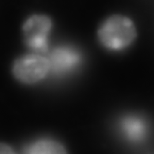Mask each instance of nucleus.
Here are the masks:
<instances>
[{
  "label": "nucleus",
  "mask_w": 154,
  "mask_h": 154,
  "mask_svg": "<svg viewBox=\"0 0 154 154\" xmlns=\"http://www.w3.org/2000/svg\"><path fill=\"white\" fill-rule=\"evenodd\" d=\"M120 133L125 139L131 142H141L146 140L149 133V126L146 119L138 116H125L119 123Z\"/></svg>",
  "instance_id": "nucleus-5"
},
{
  "label": "nucleus",
  "mask_w": 154,
  "mask_h": 154,
  "mask_svg": "<svg viewBox=\"0 0 154 154\" xmlns=\"http://www.w3.org/2000/svg\"><path fill=\"white\" fill-rule=\"evenodd\" d=\"M0 154H17L13 148L4 142H0Z\"/></svg>",
  "instance_id": "nucleus-7"
},
{
  "label": "nucleus",
  "mask_w": 154,
  "mask_h": 154,
  "mask_svg": "<svg viewBox=\"0 0 154 154\" xmlns=\"http://www.w3.org/2000/svg\"><path fill=\"white\" fill-rule=\"evenodd\" d=\"M51 73L55 75H66L76 70L82 62L80 52L71 47H57L48 56Z\"/></svg>",
  "instance_id": "nucleus-4"
},
{
  "label": "nucleus",
  "mask_w": 154,
  "mask_h": 154,
  "mask_svg": "<svg viewBox=\"0 0 154 154\" xmlns=\"http://www.w3.org/2000/svg\"><path fill=\"white\" fill-rule=\"evenodd\" d=\"M137 30L131 17L114 14L106 17L99 26L97 37L100 44L110 51H119L133 45Z\"/></svg>",
  "instance_id": "nucleus-1"
},
{
  "label": "nucleus",
  "mask_w": 154,
  "mask_h": 154,
  "mask_svg": "<svg viewBox=\"0 0 154 154\" xmlns=\"http://www.w3.org/2000/svg\"><path fill=\"white\" fill-rule=\"evenodd\" d=\"M11 73L19 82L33 85L44 80L51 73V63L48 57L41 54H26L13 62Z\"/></svg>",
  "instance_id": "nucleus-2"
},
{
  "label": "nucleus",
  "mask_w": 154,
  "mask_h": 154,
  "mask_svg": "<svg viewBox=\"0 0 154 154\" xmlns=\"http://www.w3.org/2000/svg\"><path fill=\"white\" fill-rule=\"evenodd\" d=\"M24 154H67V150L59 141L41 139L30 144Z\"/></svg>",
  "instance_id": "nucleus-6"
},
{
  "label": "nucleus",
  "mask_w": 154,
  "mask_h": 154,
  "mask_svg": "<svg viewBox=\"0 0 154 154\" xmlns=\"http://www.w3.org/2000/svg\"><path fill=\"white\" fill-rule=\"evenodd\" d=\"M52 29V21L48 15L34 14L22 25L25 45L36 53H45L48 50V37Z\"/></svg>",
  "instance_id": "nucleus-3"
}]
</instances>
